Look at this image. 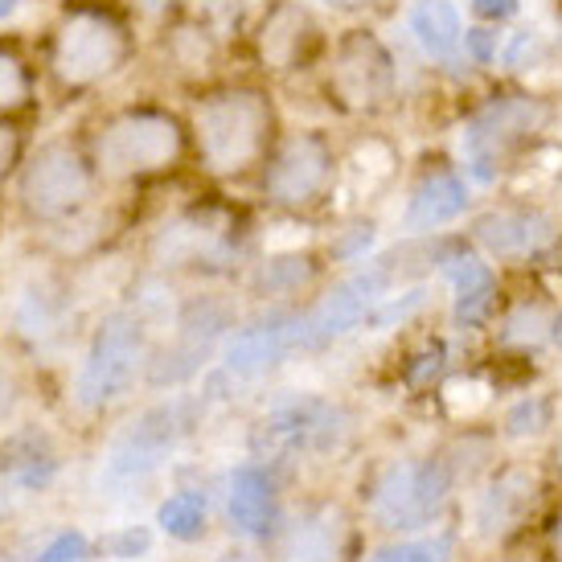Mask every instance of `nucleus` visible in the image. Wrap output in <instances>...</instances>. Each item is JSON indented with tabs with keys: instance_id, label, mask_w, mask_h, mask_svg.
Wrapping results in <instances>:
<instances>
[{
	"instance_id": "f257e3e1",
	"label": "nucleus",
	"mask_w": 562,
	"mask_h": 562,
	"mask_svg": "<svg viewBox=\"0 0 562 562\" xmlns=\"http://www.w3.org/2000/svg\"><path fill=\"white\" fill-rule=\"evenodd\" d=\"M276 108L259 87H222L193 103L198 157L214 177H243L271 157Z\"/></svg>"
},
{
	"instance_id": "f03ea898",
	"label": "nucleus",
	"mask_w": 562,
	"mask_h": 562,
	"mask_svg": "<svg viewBox=\"0 0 562 562\" xmlns=\"http://www.w3.org/2000/svg\"><path fill=\"white\" fill-rule=\"evenodd\" d=\"M132 58V33L108 4H66L49 33V79L63 94H87L115 79Z\"/></svg>"
},
{
	"instance_id": "7ed1b4c3",
	"label": "nucleus",
	"mask_w": 562,
	"mask_h": 562,
	"mask_svg": "<svg viewBox=\"0 0 562 562\" xmlns=\"http://www.w3.org/2000/svg\"><path fill=\"white\" fill-rule=\"evenodd\" d=\"M186 153V127L160 108H127L94 132V169L111 181H136L172 169Z\"/></svg>"
},
{
	"instance_id": "20e7f679",
	"label": "nucleus",
	"mask_w": 562,
	"mask_h": 562,
	"mask_svg": "<svg viewBox=\"0 0 562 562\" xmlns=\"http://www.w3.org/2000/svg\"><path fill=\"white\" fill-rule=\"evenodd\" d=\"M94 160L70 140L42 144L21 169V205L37 222L75 218L94 193Z\"/></svg>"
},
{
	"instance_id": "39448f33",
	"label": "nucleus",
	"mask_w": 562,
	"mask_h": 562,
	"mask_svg": "<svg viewBox=\"0 0 562 562\" xmlns=\"http://www.w3.org/2000/svg\"><path fill=\"white\" fill-rule=\"evenodd\" d=\"M452 493V472L443 460L391 464L370 493V514L382 530H423L431 526Z\"/></svg>"
},
{
	"instance_id": "423d86ee",
	"label": "nucleus",
	"mask_w": 562,
	"mask_h": 562,
	"mask_svg": "<svg viewBox=\"0 0 562 562\" xmlns=\"http://www.w3.org/2000/svg\"><path fill=\"white\" fill-rule=\"evenodd\" d=\"M144 366V325L132 313L108 316L94 333L87 361L79 370V403L87 411H103L124 398Z\"/></svg>"
},
{
	"instance_id": "0eeeda50",
	"label": "nucleus",
	"mask_w": 562,
	"mask_h": 562,
	"mask_svg": "<svg viewBox=\"0 0 562 562\" xmlns=\"http://www.w3.org/2000/svg\"><path fill=\"white\" fill-rule=\"evenodd\" d=\"M550 120V108L533 94H509V99H493L484 111L472 115L464 127V157L469 172L476 181H493L505 165V157L530 140L533 132H542Z\"/></svg>"
},
{
	"instance_id": "6e6552de",
	"label": "nucleus",
	"mask_w": 562,
	"mask_h": 562,
	"mask_svg": "<svg viewBox=\"0 0 562 562\" xmlns=\"http://www.w3.org/2000/svg\"><path fill=\"white\" fill-rule=\"evenodd\" d=\"M333 144L321 132H292L283 136L263 172V193L280 210H313L333 186Z\"/></svg>"
},
{
	"instance_id": "1a4fd4ad",
	"label": "nucleus",
	"mask_w": 562,
	"mask_h": 562,
	"mask_svg": "<svg viewBox=\"0 0 562 562\" xmlns=\"http://www.w3.org/2000/svg\"><path fill=\"white\" fill-rule=\"evenodd\" d=\"M391 283H394V276L382 259L370 267H361L358 276L341 280L316 308H308V313L300 316L296 345L300 349H325V345H333L337 337H345L349 328H358L361 321H370L374 304L386 300L382 292H386Z\"/></svg>"
},
{
	"instance_id": "9d476101",
	"label": "nucleus",
	"mask_w": 562,
	"mask_h": 562,
	"mask_svg": "<svg viewBox=\"0 0 562 562\" xmlns=\"http://www.w3.org/2000/svg\"><path fill=\"white\" fill-rule=\"evenodd\" d=\"M394 91V63L386 46L374 33L349 30L333 49V75H328V94L345 111H374L382 108Z\"/></svg>"
},
{
	"instance_id": "9b49d317",
	"label": "nucleus",
	"mask_w": 562,
	"mask_h": 562,
	"mask_svg": "<svg viewBox=\"0 0 562 562\" xmlns=\"http://www.w3.org/2000/svg\"><path fill=\"white\" fill-rule=\"evenodd\" d=\"M345 439V411L325 403V398H292L267 411L255 448L267 456H308V452H333Z\"/></svg>"
},
{
	"instance_id": "f8f14e48",
	"label": "nucleus",
	"mask_w": 562,
	"mask_h": 562,
	"mask_svg": "<svg viewBox=\"0 0 562 562\" xmlns=\"http://www.w3.org/2000/svg\"><path fill=\"white\" fill-rule=\"evenodd\" d=\"M226 328H231V308L222 300H193L177 321V337L165 345L157 361H148V382L177 386V382L193 378L205 366V358L218 349Z\"/></svg>"
},
{
	"instance_id": "ddd939ff",
	"label": "nucleus",
	"mask_w": 562,
	"mask_h": 562,
	"mask_svg": "<svg viewBox=\"0 0 562 562\" xmlns=\"http://www.w3.org/2000/svg\"><path fill=\"white\" fill-rule=\"evenodd\" d=\"M186 431H189V403H165L144 411L140 419L132 423V431L111 448L108 481L132 484L153 476L160 469V460L177 448V439L186 436Z\"/></svg>"
},
{
	"instance_id": "4468645a",
	"label": "nucleus",
	"mask_w": 562,
	"mask_h": 562,
	"mask_svg": "<svg viewBox=\"0 0 562 562\" xmlns=\"http://www.w3.org/2000/svg\"><path fill=\"white\" fill-rule=\"evenodd\" d=\"M316 21L300 0H271L255 30V54L271 75H292L313 58Z\"/></svg>"
},
{
	"instance_id": "2eb2a0df",
	"label": "nucleus",
	"mask_w": 562,
	"mask_h": 562,
	"mask_svg": "<svg viewBox=\"0 0 562 562\" xmlns=\"http://www.w3.org/2000/svg\"><path fill=\"white\" fill-rule=\"evenodd\" d=\"M296 328L300 316L288 313V308H276V313L250 321L247 328H238L231 345H226V370L235 378H263L267 370H276L296 345Z\"/></svg>"
},
{
	"instance_id": "dca6fc26",
	"label": "nucleus",
	"mask_w": 562,
	"mask_h": 562,
	"mask_svg": "<svg viewBox=\"0 0 562 562\" xmlns=\"http://www.w3.org/2000/svg\"><path fill=\"white\" fill-rule=\"evenodd\" d=\"M472 235L484 250L493 255H533L538 247H547L554 226L542 210H530V205H505V210H493L484 214Z\"/></svg>"
},
{
	"instance_id": "f3484780",
	"label": "nucleus",
	"mask_w": 562,
	"mask_h": 562,
	"mask_svg": "<svg viewBox=\"0 0 562 562\" xmlns=\"http://www.w3.org/2000/svg\"><path fill=\"white\" fill-rule=\"evenodd\" d=\"M538 501V481H533L526 469H509L501 472L497 484L481 497V509H476V526H481L484 538H501V533L517 530L526 514Z\"/></svg>"
},
{
	"instance_id": "a211bd4d",
	"label": "nucleus",
	"mask_w": 562,
	"mask_h": 562,
	"mask_svg": "<svg viewBox=\"0 0 562 562\" xmlns=\"http://www.w3.org/2000/svg\"><path fill=\"white\" fill-rule=\"evenodd\" d=\"M157 255L172 267L177 263H186V267L214 263V259H222V255H231V231L218 226L214 218H205V214H189V218L172 222L169 231L160 235Z\"/></svg>"
},
{
	"instance_id": "6ab92c4d",
	"label": "nucleus",
	"mask_w": 562,
	"mask_h": 562,
	"mask_svg": "<svg viewBox=\"0 0 562 562\" xmlns=\"http://www.w3.org/2000/svg\"><path fill=\"white\" fill-rule=\"evenodd\" d=\"M231 521L250 538H267L276 526V484L259 464H238L231 472Z\"/></svg>"
},
{
	"instance_id": "aec40b11",
	"label": "nucleus",
	"mask_w": 562,
	"mask_h": 562,
	"mask_svg": "<svg viewBox=\"0 0 562 562\" xmlns=\"http://www.w3.org/2000/svg\"><path fill=\"white\" fill-rule=\"evenodd\" d=\"M345 550V521L337 509H313L288 526L280 542L283 562H337Z\"/></svg>"
},
{
	"instance_id": "412c9836",
	"label": "nucleus",
	"mask_w": 562,
	"mask_h": 562,
	"mask_svg": "<svg viewBox=\"0 0 562 562\" xmlns=\"http://www.w3.org/2000/svg\"><path fill=\"white\" fill-rule=\"evenodd\" d=\"M469 210V186L456 177V172H436V177H427L415 193H411V202H406V231H436L443 222H456L460 214Z\"/></svg>"
},
{
	"instance_id": "4be33fe9",
	"label": "nucleus",
	"mask_w": 562,
	"mask_h": 562,
	"mask_svg": "<svg viewBox=\"0 0 562 562\" xmlns=\"http://www.w3.org/2000/svg\"><path fill=\"white\" fill-rule=\"evenodd\" d=\"M443 271L456 283V325L472 328L488 313L497 280H493L488 263H481L476 255H452V259H443Z\"/></svg>"
},
{
	"instance_id": "5701e85b",
	"label": "nucleus",
	"mask_w": 562,
	"mask_h": 562,
	"mask_svg": "<svg viewBox=\"0 0 562 562\" xmlns=\"http://www.w3.org/2000/svg\"><path fill=\"white\" fill-rule=\"evenodd\" d=\"M411 33L431 58H452L464 42V25L452 0H419L411 13Z\"/></svg>"
},
{
	"instance_id": "b1692460",
	"label": "nucleus",
	"mask_w": 562,
	"mask_h": 562,
	"mask_svg": "<svg viewBox=\"0 0 562 562\" xmlns=\"http://www.w3.org/2000/svg\"><path fill=\"white\" fill-rule=\"evenodd\" d=\"M313 276H316L313 255H276V259H267L255 271V288L263 296H288V292H300Z\"/></svg>"
},
{
	"instance_id": "393cba45",
	"label": "nucleus",
	"mask_w": 562,
	"mask_h": 562,
	"mask_svg": "<svg viewBox=\"0 0 562 562\" xmlns=\"http://www.w3.org/2000/svg\"><path fill=\"white\" fill-rule=\"evenodd\" d=\"M157 526L169 538H181V542H198L205 533V501L202 493H177L157 509Z\"/></svg>"
},
{
	"instance_id": "a878e982",
	"label": "nucleus",
	"mask_w": 562,
	"mask_h": 562,
	"mask_svg": "<svg viewBox=\"0 0 562 562\" xmlns=\"http://www.w3.org/2000/svg\"><path fill=\"white\" fill-rule=\"evenodd\" d=\"M33 103V70L13 46H0V120Z\"/></svg>"
},
{
	"instance_id": "bb28decb",
	"label": "nucleus",
	"mask_w": 562,
	"mask_h": 562,
	"mask_svg": "<svg viewBox=\"0 0 562 562\" xmlns=\"http://www.w3.org/2000/svg\"><path fill=\"white\" fill-rule=\"evenodd\" d=\"M550 316L542 304H517L514 313L505 316V328H501V341L505 345H538L542 337H547Z\"/></svg>"
},
{
	"instance_id": "cd10ccee",
	"label": "nucleus",
	"mask_w": 562,
	"mask_h": 562,
	"mask_svg": "<svg viewBox=\"0 0 562 562\" xmlns=\"http://www.w3.org/2000/svg\"><path fill=\"white\" fill-rule=\"evenodd\" d=\"M448 554H452V538L443 533V538H431V542H403V547H386L366 562H448Z\"/></svg>"
},
{
	"instance_id": "c85d7f7f",
	"label": "nucleus",
	"mask_w": 562,
	"mask_h": 562,
	"mask_svg": "<svg viewBox=\"0 0 562 562\" xmlns=\"http://www.w3.org/2000/svg\"><path fill=\"white\" fill-rule=\"evenodd\" d=\"M547 423H550V403H547V398H538V394H530V398H521V403L505 415V431H509V436H517V439L538 436Z\"/></svg>"
},
{
	"instance_id": "c756f323",
	"label": "nucleus",
	"mask_w": 562,
	"mask_h": 562,
	"mask_svg": "<svg viewBox=\"0 0 562 562\" xmlns=\"http://www.w3.org/2000/svg\"><path fill=\"white\" fill-rule=\"evenodd\" d=\"M443 361H448V353H443V345L431 341L427 349H423L419 358L406 366V386H415V391H427L431 382H436L439 374H443Z\"/></svg>"
},
{
	"instance_id": "7c9ffc66",
	"label": "nucleus",
	"mask_w": 562,
	"mask_h": 562,
	"mask_svg": "<svg viewBox=\"0 0 562 562\" xmlns=\"http://www.w3.org/2000/svg\"><path fill=\"white\" fill-rule=\"evenodd\" d=\"M148 547H153V533L148 530H120V533H111L108 542H103V550H108L111 559H140V554H148Z\"/></svg>"
},
{
	"instance_id": "2f4dec72",
	"label": "nucleus",
	"mask_w": 562,
	"mask_h": 562,
	"mask_svg": "<svg viewBox=\"0 0 562 562\" xmlns=\"http://www.w3.org/2000/svg\"><path fill=\"white\" fill-rule=\"evenodd\" d=\"M87 550L91 547H87V538H82L79 530H66L42 550V559L37 562H79V559H87Z\"/></svg>"
},
{
	"instance_id": "473e14b6",
	"label": "nucleus",
	"mask_w": 562,
	"mask_h": 562,
	"mask_svg": "<svg viewBox=\"0 0 562 562\" xmlns=\"http://www.w3.org/2000/svg\"><path fill=\"white\" fill-rule=\"evenodd\" d=\"M501 58H505V66H509V70H521L526 63H533V58H538V33L517 30L514 37H509V46H505V54H501Z\"/></svg>"
},
{
	"instance_id": "72a5a7b5",
	"label": "nucleus",
	"mask_w": 562,
	"mask_h": 562,
	"mask_svg": "<svg viewBox=\"0 0 562 562\" xmlns=\"http://www.w3.org/2000/svg\"><path fill=\"white\" fill-rule=\"evenodd\" d=\"M21 153H25L21 132H16L13 124H4V120H0V186H4V177L21 165Z\"/></svg>"
},
{
	"instance_id": "f704fd0d",
	"label": "nucleus",
	"mask_w": 562,
	"mask_h": 562,
	"mask_svg": "<svg viewBox=\"0 0 562 562\" xmlns=\"http://www.w3.org/2000/svg\"><path fill=\"white\" fill-rule=\"evenodd\" d=\"M370 243H374V226L366 222V226H353V231L333 247V255H337V259H358V255H366Z\"/></svg>"
},
{
	"instance_id": "c9c22d12",
	"label": "nucleus",
	"mask_w": 562,
	"mask_h": 562,
	"mask_svg": "<svg viewBox=\"0 0 562 562\" xmlns=\"http://www.w3.org/2000/svg\"><path fill=\"white\" fill-rule=\"evenodd\" d=\"M464 46H469V54L476 58V63H493V58H497V33L493 30H469L464 33Z\"/></svg>"
},
{
	"instance_id": "e433bc0d",
	"label": "nucleus",
	"mask_w": 562,
	"mask_h": 562,
	"mask_svg": "<svg viewBox=\"0 0 562 562\" xmlns=\"http://www.w3.org/2000/svg\"><path fill=\"white\" fill-rule=\"evenodd\" d=\"M517 9H521V0H472V13L481 21H509L517 16Z\"/></svg>"
},
{
	"instance_id": "4c0bfd02",
	"label": "nucleus",
	"mask_w": 562,
	"mask_h": 562,
	"mask_svg": "<svg viewBox=\"0 0 562 562\" xmlns=\"http://www.w3.org/2000/svg\"><path fill=\"white\" fill-rule=\"evenodd\" d=\"M13 406H16V386H13V378L0 370V427L9 423V415H13Z\"/></svg>"
},
{
	"instance_id": "58836bf2",
	"label": "nucleus",
	"mask_w": 562,
	"mask_h": 562,
	"mask_svg": "<svg viewBox=\"0 0 562 562\" xmlns=\"http://www.w3.org/2000/svg\"><path fill=\"white\" fill-rule=\"evenodd\" d=\"M21 4H25V0H0V21H9V16L21 9Z\"/></svg>"
},
{
	"instance_id": "ea45409f",
	"label": "nucleus",
	"mask_w": 562,
	"mask_h": 562,
	"mask_svg": "<svg viewBox=\"0 0 562 562\" xmlns=\"http://www.w3.org/2000/svg\"><path fill=\"white\" fill-rule=\"evenodd\" d=\"M554 550H559V559H562V521H559V530H554Z\"/></svg>"
},
{
	"instance_id": "a19ab883",
	"label": "nucleus",
	"mask_w": 562,
	"mask_h": 562,
	"mask_svg": "<svg viewBox=\"0 0 562 562\" xmlns=\"http://www.w3.org/2000/svg\"><path fill=\"white\" fill-rule=\"evenodd\" d=\"M554 341L562 345V316H559V321H554Z\"/></svg>"
}]
</instances>
